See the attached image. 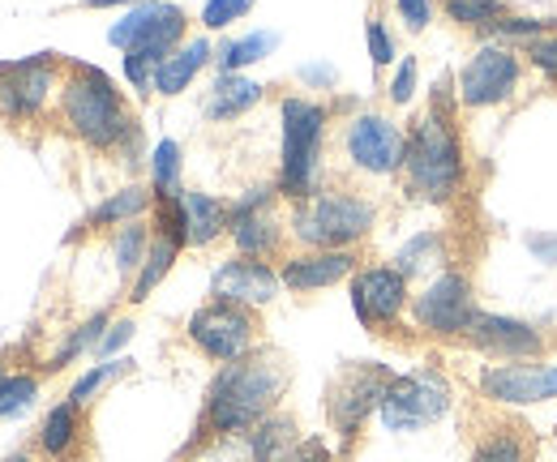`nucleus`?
I'll return each instance as SVG.
<instances>
[{"label": "nucleus", "instance_id": "f03ea898", "mask_svg": "<svg viewBox=\"0 0 557 462\" xmlns=\"http://www.w3.org/2000/svg\"><path fill=\"white\" fill-rule=\"evenodd\" d=\"M61 121L73 137H82L95 150H121L129 163H138L141 129L134 112L125 108V95L116 82L95 65H70V77L61 86Z\"/></svg>", "mask_w": 557, "mask_h": 462}, {"label": "nucleus", "instance_id": "72a5a7b5", "mask_svg": "<svg viewBox=\"0 0 557 462\" xmlns=\"http://www.w3.org/2000/svg\"><path fill=\"white\" fill-rule=\"evenodd\" d=\"M472 462H528V446H523V437H515L510 428H493L488 437L476 441Z\"/></svg>", "mask_w": 557, "mask_h": 462}, {"label": "nucleus", "instance_id": "473e14b6", "mask_svg": "<svg viewBox=\"0 0 557 462\" xmlns=\"http://www.w3.org/2000/svg\"><path fill=\"white\" fill-rule=\"evenodd\" d=\"M39 398V377L35 373H4L0 377V420L22 415Z\"/></svg>", "mask_w": 557, "mask_h": 462}, {"label": "nucleus", "instance_id": "f704fd0d", "mask_svg": "<svg viewBox=\"0 0 557 462\" xmlns=\"http://www.w3.org/2000/svg\"><path fill=\"white\" fill-rule=\"evenodd\" d=\"M125 369H129V360H103V364H95V369H90V373H82V377H77V382H73L70 402H73V407H86V402H90V398L99 395V390H103V386H108V382H112V377H121V373H125Z\"/></svg>", "mask_w": 557, "mask_h": 462}, {"label": "nucleus", "instance_id": "20e7f679", "mask_svg": "<svg viewBox=\"0 0 557 462\" xmlns=\"http://www.w3.org/2000/svg\"><path fill=\"white\" fill-rule=\"evenodd\" d=\"M283 116V154H278V193L292 201H305L318 193L322 180V141L331 112L313 99L287 95L278 103Z\"/></svg>", "mask_w": 557, "mask_h": 462}, {"label": "nucleus", "instance_id": "a211bd4d", "mask_svg": "<svg viewBox=\"0 0 557 462\" xmlns=\"http://www.w3.org/2000/svg\"><path fill=\"white\" fill-rule=\"evenodd\" d=\"M356 274V253L351 249H309L300 258H287L278 265V278L287 291H322Z\"/></svg>", "mask_w": 557, "mask_h": 462}, {"label": "nucleus", "instance_id": "7ed1b4c3", "mask_svg": "<svg viewBox=\"0 0 557 462\" xmlns=\"http://www.w3.org/2000/svg\"><path fill=\"white\" fill-rule=\"evenodd\" d=\"M404 180L412 198L433 205H446L463 189V141L450 108H429L412 121L404 150Z\"/></svg>", "mask_w": 557, "mask_h": 462}, {"label": "nucleus", "instance_id": "e433bc0d", "mask_svg": "<svg viewBox=\"0 0 557 462\" xmlns=\"http://www.w3.org/2000/svg\"><path fill=\"white\" fill-rule=\"evenodd\" d=\"M364 39H369V57H373L377 68H386L395 61V39H391V30H386V22L377 13L364 22Z\"/></svg>", "mask_w": 557, "mask_h": 462}, {"label": "nucleus", "instance_id": "aec40b11", "mask_svg": "<svg viewBox=\"0 0 557 462\" xmlns=\"http://www.w3.org/2000/svg\"><path fill=\"white\" fill-rule=\"evenodd\" d=\"M227 232H232L236 253H240V258H253V262H267L271 253H278V245H283V227H278V218L271 214V205H267V210L236 214Z\"/></svg>", "mask_w": 557, "mask_h": 462}, {"label": "nucleus", "instance_id": "6ab92c4d", "mask_svg": "<svg viewBox=\"0 0 557 462\" xmlns=\"http://www.w3.org/2000/svg\"><path fill=\"white\" fill-rule=\"evenodd\" d=\"M214 61V48H210V39H185L163 65L154 68V90L163 95V99H172V95H185L189 86H194V77L202 73V68Z\"/></svg>", "mask_w": 557, "mask_h": 462}, {"label": "nucleus", "instance_id": "c03bdc74", "mask_svg": "<svg viewBox=\"0 0 557 462\" xmlns=\"http://www.w3.org/2000/svg\"><path fill=\"white\" fill-rule=\"evenodd\" d=\"M528 249L541 258V262H557V236H528Z\"/></svg>", "mask_w": 557, "mask_h": 462}, {"label": "nucleus", "instance_id": "f257e3e1", "mask_svg": "<svg viewBox=\"0 0 557 462\" xmlns=\"http://www.w3.org/2000/svg\"><path fill=\"white\" fill-rule=\"evenodd\" d=\"M287 382L292 369L278 351H249L214 373L202 424L219 437H249L267 415H275Z\"/></svg>", "mask_w": 557, "mask_h": 462}, {"label": "nucleus", "instance_id": "ea45409f", "mask_svg": "<svg viewBox=\"0 0 557 462\" xmlns=\"http://www.w3.org/2000/svg\"><path fill=\"white\" fill-rule=\"evenodd\" d=\"M121 68H125V82H129L134 90H141V95H150V90H154V65H150L146 57L125 52V57H121Z\"/></svg>", "mask_w": 557, "mask_h": 462}, {"label": "nucleus", "instance_id": "58836bf2", "mask_svg": "<svg viewBox=\"0 0 557 462\" xmlns=\"http://www.w3.org/2000/svg\"><path fill=\"white\" fill-rule=\"evenodd\" d=\"M412 95H417V57H404L391 77V103L404 108V103H412Z\"/></svg>", "mask_w": 557, "mask_h": 462}, {"label": "nucleus", "instance_id": "7c9ffc66", "mask_svg": "<svg viewBox=\"0 0 557 462\" xmlns=\"http://www.w3.org/2000/svg\"><path fill=\"white\" fill-rule=\"evenodd\" d=\"M108 326H112V313H95L90 322H82V326L70 334V342H65V347L52 355V364H48V369H65V364H73L82 351L99 347V342H103V334H108Z\"/></svg>", "mask_w": 557, "mask_h": 462}, {"label": "nucleus", "instance_id": "4be33fe9", "mask_svg": "<svg viewBox=\"0 0 557 462\" xmlns=\"http://www.w3.org/2000/svg\"><path fill=\"white\" fill-rule=\"evenodd\" d=\"M181 205H185V223H189V249H207L210 240H219L232 227V205H223L210 193L181 189Z\"/></svg>", "mask_w": 557, "mask_h": 462}, {"label": "nucleus", "instance_id": "412c9836", "mask_svg": "<svg viewBox=\"0 0 557 462\" xmlns=\"http://www.w3.org/2000/svg\"><path fill=\"white\" fill-rule=\"evenodd\" d=\"M262 95H267L262 82H253V77H245V73H219L207 95V116L210 121H236V116H245L249 108H258Z\"/></svg>", "mask_w": 557, "mask_h": 462}, {"label": "nucleus", "instance_id": "49530a36", "mask_svg": "<svg viewBox=\"0 0 557 462\" xmlns=\"http://www.w3.org/2000/svg\"><path fill=\"white\" fill-rule=\"evenodd\" d=\"M86 9H116V4H138V0H82Z\"/></svg>", "mask_w": 557, "mask_h": 462}, {"label": "nucleus", "instance_id": "2f4dec72", "mask_svg": "<svg viewBox=\"0 0 557 462\" xmlns=\"http://www.w3.org/2000/svg\"><path fill=\"white\" fill-rule=\"evenodd\" d=\"M446 17L468 30H488L497 17H506V0H446Z\"/></svg>", "mask_w": 557, "mask_h": 462}, {"label": "nucleus", "instance_id": "f3484780", "mask_svg": "<svg viewBox=\"0 0 557 462\" xmlns=\"http://www.w3.org/2000/svg\"><path fill=\"white\" fill-rule=\"evenodd\" d=\"M283 278L278 270H271L267 262H253V258H232L214 270L210 278V300L219 304H236V309H267L278 296Z\"/></svg>", "mask_w": 557, "mask_h": 462}, {"label": "nucleus", "instance_id": "2eb2a0df", "mask_svg": "<svg viewBox=\"0 0 557 462\" xmlns=\"http://www.w3.org/2000/svg\"><path fill=\"white\" fill-rule=\"evenodd\" d=\"M481 395L506 407H532V402H554L557 398V364L541 360H506L488 364L481 373Z\"/></svg>", "mask_w": 557, "mask_h": 462}, {"label": "nucleus", "instance_id": "1a4fd4ad", "mask_svg": "<svg viewBox=\"0 0 557 462\" xmlns=\"http://www.w3.org/2000/svg\"><path fill=\"white\" fill-rule=\"evenodd\" d=\"M189 342L214 360V364H232V360H240V355H249V351H258L253 342H258V322H253V313L249 309H236V304H219V300H210L202 304L194 317H189Z\"/></svg>", "mask_w": 557, "mask_h": 462}, {"label": "nucleus", "instance_id": "4468645a", "mask_svg": "<svg viewBox=\"0 0 557 462\" xmlns=\"http://www.w3.org/2000/svg\"><path fill=\"white\" fill-rule=\"evenodd\" d=\"M523 61L506 43H485L468 65L459 68V103L463 108H493L519 90Z\"/></svg>", "mask_w": 557, "mask_h": 462}, {"label": "nucleus", "instance_id": "79ce46f5", "mask_svg": "<svg viewBox=\"0 0 557 462\" xmlns=\"http://www.w3.org/2000/svg\"><path fill=\"white\" fill-rule=\"evenodd\" d=\"M129 338H134V322H112V326H108V334H103V342H99L95 351H99L103 360H112V355H116V351H121Z\"/></svg>", "mask_w": 557, "mask_h": 462}, {"label": "nucleus", "instance_id": "c85d7f7f", "mask_svg": "<svg viewBox=\"0 0 557 462\" xmlns=\"http://www.w3.org/2000/svg\"><path fill=\"white\" fill-rule=\"evenodd\" d=\"M150 189H154V198H176L181 193V146L172 137H163L150 150Z\"/></svg>", "mask_w": 557, "mask_h": 462}, {"label": "nucleus", "instance_id": "423d86ee", "mask_svg": "<svg viewBox=\"0 0 557 462\" xmlns=\"http://www.w3.org/2000/svg\"><path fill=\"white\" fill-rule=\"evenodd\" d=\"M185 9L172 0H138L129 4V13L108 30V43L121 52H138L159 68L181 43H185Z\"/></svg>", "mask_w": 557, "mask_h": 462}, {"label": "nucleus", "instance_id": "9b49d317", "mask_svg": "<svg viewBox=\"0 0 557 462\" xmlns=\"http://www.w3.org/2000/svg\"><path fill=\"white\" fill-rule=\"evenodd\" d=\"M391 386V373L382 364H348L331 390H326V415L335 424V433L344 437H356L360 424L382 407V395Z\"/></svg>", "mask_w": 557, "mask_h": 462}, {"label": "nucleus", "instance_id": "dca6fc26", "mask_svg": "<svg viewBox=\"0 0 557 462\" xmlns=\"http://www.w3.org/2000/svg\"><path fill=\"white\" fill-rule=\"evenodd\" d=\"M463 342L476 347V351H485L488 360H497V364H506V360H541V355L549 351L545 334L536 330V326H528V322H519V317L485 313V309L472 317Z\"/></svg>", "mask_w": 557, "mask_h": 462}, {"label": "nucleus", "instance_id": "bb28decb", "mask_svg": "<svg viewBox=\"0 0 557 462\" xmlns=\"http://www.w3.org/2000/svg\"><path fill=\"white\" fill-rule=\"evenodd\" d=\"M77 411H82V407H73L70 398H65V402H57V407L44 415V424H39V450H44L48 459H65L73 446H77V437H82Z\"/></svg>", "mask_w": 557, "mask_h": 462}, {"label": "nucleus", "instance_id": "0eeeda50", "mask_svg": "<svg viewBox=\"0 0 557 462\" xmlns=\"http://www.w3.org/2000/svg\"><path fill=\"white\" fill-rule=\"evenodd\" d=\"M450 411V386L442 373L433 369H417V373H404V377H391L386 395H382V424L391 433H417L437 424L442 415Z\"/></svg>", "mask_w": 557, "mask_h": 462}, {"label": "nucleus", "instance_id": "f8f14e48", "mask_svg": "<svg viewBox=\"0 0 557 462\" xmlns=\"http://www.w3.org/2000/svg\"><path fill=\"white\" fill-rule=\"evenodd\" d=\"M408 304H412L408 278L395 265H364L351 274V313L360 317L364 330L386 334L404 317Z\"/></svg>", "mask_w": 557, "mask_h": 462}, {"label": "nucleus", "instance_id": "9d476101", "mask_svg": "<svg viewBox=\"0 0 557 462\" xmlns=\"http://www.w3.org/2000/svg\"><path fill=\"white\" fill-rule=\"evenodd\" d=\"M404 150H408V133L382 112H360L344 125V154L364 176L404 172Z\"/></svg>", "mask_w": 557, "mask_h": 462}, {"label": "nucleus", "instance_id": "39448f33", "mask_svg": "<svg viewBox=\"0 0 557 462\" xmlns=\"http://www.w3.org/2000/svg\"><path fill=\"white\" fill-rule=\"evenodd\" d=\"M377 223V205L351 189H318L313 198L296 201L287 232L305 249H351Z\"/></svg>", "mask_w": 557, "mask_h": 462}, {"label": "nucleus", "instance_id": "c9c22d12", "mask_svg": "<svg viewBox=\"0 0 557 462\" xmlns=\"http://www.w3.org/2000/svg\"><path fill=\"white\" fill-rule=\"evenodd\" d=\"M253 4H258V0H207V9H202V26H207V30H227V26L240 22Z\"/></svg>", "mask_w": 557, "mask_h": 462}, {"label": "nucleus", "instance_id": "393cba45", "mask_svg": "<svg viewBox=\"0 0 557 462\" xmlns=\"http://www.w3.org/2000/svg\"><path fill=\"white\" fill-rule=\"evenodd\" d=\"M150 201H154V189H146V185H129V189L112 193L108 201H99V205L86 214V227H90V232H103V227H125V223L141 218V210H146Z\"/></svg>", "mask_w": 557, "mask_h": 462}, {"label": "nucleus", "instance_id": "09e8293b", "mask_svg": "<svg viewBox=\"0 0 557 462\" xmlns=\"http://www.w3.org/2000/svg\"><path fill=\"white\" fill-rule=\"evenodd\" d=\"M0 377H4V369H0Z\"/></svg>", "mask_w": 557, "mask_h": 462}, {"label": "nucleus", "instance_id": "37998d69", "mask_svg": "<svg viewBox=\"0 0 557 462\" xmlns=\"http://www.w3.org/2000/svg\"><path fill=\"white\" fill-rule=\"evenodd\" d=\"M300 82H309V86H318V90H331L335 82H339V73H335V65H305L300 73H296Z\"/></svg>", "mask_w": 557, "mask_h": 462}, {"label": "nucleus", "instance_id": "5701e85b", "mask_svg": "<svg viewBox=\"0 0 557 462\" xmlns=\"http://www.w3.org/2000/svg\"><path fill=\"white\" fill-rule=\"evenodd\" d=\"M300 441H296V420L292 415H267L249 433V462H296Z\"/></svg>", "mask_w": 557, "mask_h": 462}, {"label": "nucleus", "instance_id": "a878e982", "mask_svg": "<svg viewBox=\"0 0 557 462\" xmlns=\"http://www.w3.org/2000/svg\"><path fill=\"white\" fill-rule=\"evenodd\" d=\"M275 48H278L275 30H253V35H240V39H223L214 48V65H219V73H240V68L267 61Z\"/></svg>", "mask_w": 557, "mask_h": 462}, {"label": "nucleus", "instance_id": "b1692460", "mask_svg": "<svg viewBox=\"0 0 557 462\" xmlns=\"http://www.w3.org/2000/svg\"><path fill=\"white\" fill-rule=\"evenodd\" d=\"M442 262H446V236L442 232H420V236H412L399 253H395V270L412 283V278H437L442 274Z\"/></svg>", "mask_w": 557, "mask_h": 462}, {"label": "nucleus", "instance_id": "ddd939ff", "mask_svg": "<svg viewBox=\"0 0 557 462\" xmlns=\"http://www.w3.org/2000/svg\"><path fill=\"white\" fill-rule=\"evenodd\" d=\"M65 82H57V57L52 52L0 65V112L13 116V121H35V116H44L48 99Z\"/></svg>", "mask_w": 557, "mask_h": 462}, {"label": "nucleus", "instance_id": "a18cd8bd", "mask_svg": "<svg viewBox=\"0 0 557 462\" xmlns=\"http://www.w3.org/2000/svg\"><path fill=\"white\" fill-rule=\"evenodd\" d=\"M296 462H335V459H331V450H326L322 441H300V454H296Z\"/></svg>", "mask_w": 557, "mask_h": 462}, {"label": "nucleus", "instance_id": "6e6552de", "mask_svg": "<svg viewBox=\"0 0 557 462\" xmlns=\"http://www.w3.org/2000/svg\"><path fill=\"white\" fill-rule=\"evenodd\" d=\"M476 313L481 309H476V296H472V278L463 270H442L437 278L424 283L420 296H412L417 330L437 334V338H463Z\"/></svg>", "mask_w": 557, "mask_h": 462}, {"label": "nucleus", "instance_id": "a19ab883", "mask_svg": "<svg viewBox=\"0 0 557 462\" xmlns=\"http://www.w3.org/2000/svg\"><path fill=\"white\" fill-rule=\"evenodd\" d=\"M395 9H399V17H404V26L417 30V35L433 22V0H395Z\"/></svg>", "mask_w": 557, "mask_h": 462}, {"label": "nucleus", "instance_id": "de8ad7c7", "mask_svg": "<svg viewBox=\"0 0 557 462\" xmlns=\"http://www.w3.org/2000/svg\"><path fill=\"white\" fill-rule=\"evenodd\" d=\"M4 462H30V454H13V459H4Z\"/></svg>", "mask_w": 557, "mask_h": 462}, {"label": "nucleus", "instance_id": "cd10ccee", "mask_svg": "<svg viewBox=\"0 0 557 462\" xmlns=\"http://www.w3.org/2000/svg\"><path fill=\"white\" fill-rule=\"evenodd\" d=\"M176 253H181V245H172L168 236H159V232H154V240H150V249H146V262H141V270L134 274V291H129V300H134V304L150 300V291L172 274Z\"/></svg>", "mask_w": 557, "mask_h": 462}, {"label": "nucleus", "instance_id": "4c0bfd02", "mask_svg": "<svg viewBox=\"0 0 557 462\" xmlns=\"http://www.w3.org/2000/svg\"><path fill=\"white\" fill-rule=\"evenodd\" d=\"M523 52H528L532 68H541V73L557 86V35H541V39L523 43Z\"/></svg>", "mask_w": 557, "mask_h": 462}, {"label": "nucleus", "instance_id": "c756f323", "mask_svg": "<svg viewBox=\"0 0 557 462\" xmlns=\"http://www.w3.org/2000/svg\"><path fill=\"white\" fill-rule=\"evenodd\" d=\"M150 240H154V232L134 218V223H125L121 232H116V240H112V253H116V270L121 274H138L141 262H146V249H150Z\"/></svg>", "mask_w": 557, "mask_h": 462}]
</instances>
